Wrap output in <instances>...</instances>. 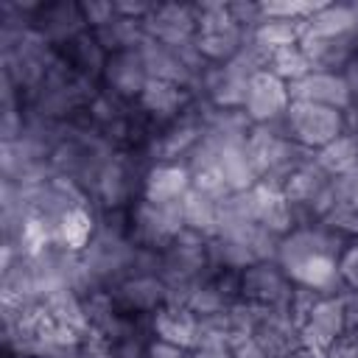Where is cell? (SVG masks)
<instances>
[{"label":"cell","instance_id":"ffe728a7","mask_svg":"<svg viewBox=\"0 0 358 358\" xmlns=\"http://www.w3.org/2000/svg\"><path fill=\"white\" fill-rule=\"evenodd\" d=\"M252 338H257L274 358H285L288 352L302 347L299 319L291 308H263Z\"/></svg>","mask_w":358,"mask_h":358},{"label":"cell","instance_id":"8fae6325","mask_svg":"<svg viewBox=\"0 0 358 358\" xmlns=\"http://www.w3.org/2000/svg\"><path fill=\"white\" fill-rule=\"evenodd\" d=\"M246 87H249V76L235 62L207 64L193 95L215 109H243Z\"/></svg>","mask_w":358,"mask_h":358},{"label":"cell","instance_id":"4316f807","mask_svg":"<svg viewBox=\"0 0 358 358\" xmlns=\"http://www.w3.org/2000/svg\"><path fill=\"white\" fill-rule=\"evenodd\" d=\"M313 159L330 176H338V173L350 171L352 165H358V129H347L341 137H336L322 151H316Z\"/></svg>","mask_w":358,"mask_h":358},{"label":"cell","instance_id":"d590c367","mask_svg":"<svg viewBox=\"0 0 358 358\" xmlns=\"http://www.w3.org/2000/svg\"><path fill=\"white\" fill-rule=\"evenodd\" d=\"M232 355H235V358H274V355H271L257 338H252V336L235 341V344H232Z\"/></svg>","mask_w":358,"mask_h":358},{"label":"cell","instance_id":"603a6c76","mask_svg":"<svg viewBox=\"0 0 358 358\" xmlns=\"http://www.w3.org/2000/svg\"><path fill=\"white\" fill-rule=\"evenodd\" d=\"M59 56H62V62H64L76 76L101 84V73H103V64H106L109 53L101 48V42L95 39L92 31H87V34L76 36L73 42H67V45L59 50Z\"/></svg>","mask_w":358,"mask_h":358},{"label":"cell","instance_id":"d6a6232c","mask_svg":"<svg viewBox=\"0 0 358 358\" xmlns=\"http://www.w3.org/2000/svg\"><path fill=\"white\" fill-rule=\"evenodd\" d=\"M338 274H341V282L344 288H352L358 291V238H350L341 257H338Z\"/></svg>","mask_w":358,"mask_h":358},{"label":"cell","instance_id":"d6986e66","mask_svg":"<svg viewBox=\"0 0 358 358\" xmlns=\"http://www.w3.org/2000/svg\"><path fill=\"white\" fill-rule=\"evenodd\" d=\"M148 324H151V336L165 344L182 347L187 352L196 350V344H199V316L182 302L159 305L148 316Z\"/></svg>","mask_w":358,"mask_h":358},{"label":"cell","instance_id":"cb8c5ba5","mask_svg":"<svg viewBox=\"0 0 358 358\" xmlns=\"http://www.w3.org/2000/svg\"><path fill=\"white\" fill-rule=\"evenodd\" d=\"M221 201L224 199H215V196H207V193H199L190 187V193L182 201L185 229L204 241H213L221 229Z\"/></svg>","mask_w":358,"mask_h":358},{"label":"cell","instance_id":"1f68e13d","mask_svg":"<svg viewBox=\"0 0 358 358\" xmlns=\"http://www.w3.org/2000/svg\"><path fill=\"white\" fill-rule=\"evenodd\" d=\"M78 8H81V17L90 31H98L101 25H106L117 17L115 0H78Z\"/></svg>","mask_w":358,"mask_h":358},{"label":"cell","instance_id":"7a4b0ae2","mask_svg":"<svg viewBox=\"0 0 358 358\" xmlns=\"http://www.w3.org/2000/svg\"><path fill=\"white\" fill-rule=\"evenodd\" d=\"M151 162L140 148H117L109 162L103 165L92 193L90 204L95 213H115V210H131L140 201L143 193V176Z\"/></svg>","mask_w":358,"mask_h":358},{"label":"cell","instance_id":"8992f818","mask_svg":"<svg viewBox=\"0 0 358 358\" xmlns=\"http://www.w3.org/2000/svg\"><path fill=\"white\" fill-rule=\"evenodd\" d=\"M296 224L308 221H322L327 218L333 207V176L316 165V159L305 162L302 168L294 171V176L282 187Z\"/></svg>","mask_w":358,"mask_h":358},{"label":"cell","instance_id":"ab89813d","mask_svg":"<svg viewBox=\"0 0 358 358\" xmlns=\"http://www.w3.org/2000/svg\"><path fill=\"white\" fill-rule=\"evenodd\" d=\"M352 6H355V17H358V0H355ZM355 36H358V25H355Z\"/></svg>","mask_w":358,"mask_h":358},{"label":"cell","instance_id":"4fadbf2b","mask_svg":"<svg viewBox=\"0 0 358 358\" xmlns=\"http://www.w3.org/2000/svg\"><path fill=\"white\" fill-rule=\"evenodd\" d=\"M148 81H151V76L145 70L140 48L109 53V59L103 64V73H101V90H106L115 98L129 101V103H137V98H140V92L145 90Z\"/></svg>","mask_w":358,"mask_h":358},{"label":"cell","instance_id":"9a60e30c","mask_svg":"<svg viewBox=\"0 0 358 358\" xmlns=\"http://www.w3.org/2000/svg\"><path fill=\"white\" fill-rule=\"evenodd\" d=\"M112 305L129 316H151L168 302V288L159 274H131L109 291Z\"/></svg>","mask_w":358,"mask_h":358},{"label":"cell","instance_id":"f546056e","mask_svg":"<svg viewBox=\"0 0 358 358\" xmlns=\"http://www.w3.org/2000/svg\"><path fill=\"white\" fill-rule=\"evenodd\" d=\"M319 6H322V0L319 3H313V0H268V3H260V11H263V17L305 22Z\"/></svg>","mask_w":358,"mask_h":358},{"label":"cell","instance_id":"ac0fdd59","mask_svg":"<svg viewBox=\"0 0 358 358\" xmlns=\"http://www.w3.org/2000/svg\"><path fill=\"white\" fill-rule=\"evenodd\" d=\"M56 50H62L67 42H73L76 36L87 34V22L81 17L78 3L73 0H56V3H42L34 22H31Z\"/></svg>","mask_w":358,"mask_h":358},{"label":"cell","instance_id":"7c38bea8","mask_svg":"<svg viewBox=\"0 0 358 358\" xmlns=\"http://www.w3.org/2000/svg\"><path fill=\"white\" fill-rule=\"evenodd\" d=\"M196 95L179 84H171V81H157L151 78L145 84V90L140 92L137 98V109L143 115V120L151 126V129H162L173 120H179L190 106H193Z\"/></svg>","mask_w":358,"mask_h":358},{"label":"cell","instance_id":"4dcf8cb0","mask_svg":"<svg viewBox=\"0 0 358 358\" xmlns=\"http://www.w3.org/2000/svg\"><path fill=\"white\" fill-rule=\"evenodd\" d=\"M333 207H358V165L333 176Z\"/></svg>","mask_w":358,"mask_h":358},{"label":"cell","instance_id":"5b68a950","mask_svg":"<svg viewBox=\"0 0 358 358\" xmlns=\"http://www.w3.org/2000/svg\"><path fill=\"white\" fill-rule=\"evenodd\" d=\"M282 129L288 131V137L296 145H302L305 151L316 154L327 143L341 137L350 129V120H347V112H338V109H330V106H319V103L291 101V106H288V112L282 117Z\"/></svg>","mask_w":358,"mask_h":358},{"label":"cell","instance_id":"5bb4252c","mask_svg":"<svg viewBox=\"0 0 358 358\" xmlns=\"http://www.w3.org/2000/svg\"><path fill=\"white\" fill-rule=\"evenodd\" d=\"M288 92H291V101L319 103V106H330V109H338V112H350V109L355 106L344 73L310 70V73L302 76L299 81L288 84Z\"/></svg>","mask_w":358,"mask_h":358},{"label":"cell","instance_id":"ba28073f","mask_svg":"<svg viewBox=\"0 0 358 358\" xmlns=\"http://www.w3.org/2000/svg\"><path fill=\"white\" fill-rule=\"evenodd\" d=\"M299 336L302 347L330 355L344 338H347V322H344V305L341 296H319L302 316H299Z\"/></svg>","mask_w":358,"mask_h":358},{"label":"cell","instance_id":"f35d334b","mask_svg":"<svg viewBox=\"0 0 358 358\" xmlns=\"http://www.w3.org/2000/svg\"><path fill=\"white\" fill-rule=\"evenodd\" d=\"M285 358H324V355H319V352H313V350H308V347H299V350L288 352Z\"/></svg>","mask_w":358,"mask_h":358},{"label":"cell","instance_id":"d4e9b609","mask_svg":"<svg viewBox=\"0 0 358 358\" xmlns=\"http://www.w3.org/2000/svg\"><path fill=\"white\" fill-rule=\"evenodd\" d=\"M358 17L352 3H322L305 22H302V36H347L355 34Z\"/></svg>","mask_w":358,"mask_h":358},{"label":"cell","instance_id":"44dd1931","mask_svg":"<svg viewBox=\"0 0 358 358\" xmlns=\"http://www.w3.org/2000/svg\"><path fill=\"white\" fill-rule=\"evenodd\" d=\"M302 50L310 59L313 70H327V73H344L355 59H358V36H302Z\"/></svg>","mask_w":358,"mask_h":358},{"label":"cell","instance_id":"6da1fadb","mask_svg":"<svg viewBox=\"0 0 358 358\" xmlns=\"http://www.w3.org/2000/svg\"><path fill=\"white\" fill-rule=\"evenodd\" d=\"M347 235H341L336 227L322 221L296 224L291 232L280 238L277 246V263L291 277L296 288H308L322 296H333L344 291L341 274H338V257L347 246Z\"/></svg>","mask_w":358,"mask_h":358},{"label":"cell","instance_id":"e0dca14e","mask_svg":"<svg viewBox=\"0 0 358 358\" xmlns=\"http://www.w3.org/2000/svg\"><path fill=\"white\" fill-rule=\"evenodd\" d=\"M193 187V173L185 162H151L143 176L140 199L154 204H182Z\"/></svg>","mask_w":358,"mask_h":358},{"label":"cell","instance_id":"e575fe53","mask_svg":"<svg viewBox=\"0 0 358 358\" xmlns=\"http://www.w3.org/2000/svg\"><path fill=\"white\" fill-rule=\"evenodd\" d=\"M157 8V0H115V11L117 17H126V20H145L151 11Z\"/></svg>","mask_w":358,"mask_h":358},{"label":"cell","instance_id":"9c48e42d","mask_svg":"<svg viewBox=\"0 0 358 358\" xmlns=\"http://www.w3.org/2000/svg\"><path fill=\"white\" fill-rule=\"evenodd\" d=\"M238 288L241 299L260 305V308H291L294 299V282L282 271L277 260H260L252 263L238 274Z\"/></svg>","mask_w":358,"mask_h":358},{"label":"cell","instance_id":"f1b7e54d","mask_svg":"<svg viewBox=\"0 0 358 358\" xmlns=\"http://www.w3.org/2000/svg\"><path fill=\"white\" fill-rule=\"evenodd\" d=\"M266 70L274 73L277 78H282L285 84H294L302 76H308L313 67H310V59L302 50V45H288V48H280V50H271L268 53Z\"/></svg>","mask_w":358,"mask_h":358},{"label":"cell","instance_id":"30bf717a","mask_svg":"<svg viewBox=\"0 0 358 358\" xmlns=\"http://www.w3.org/2000/svg\"><path fill=\"white\" fill-rule=\"evenodd\" d=\"M288 106H291V92L282 78H277L268 70H260L249 78L246 98H243V115L252 120V126L282 123Z\"/></svg>","mask_w":358,"mask_h":358},{"label":"cell","instance_id":"2e32d148","mask_svg":"<svg viewBox=\"0 0 358 358\" xmlns=\"http://www.w3.org/2000/svg\"><path fill=\"white\" fill-rule=\"evenodd\" d=\"M148 39L165 45H187L196 39V6L193 3H157V8L143 20Z\"/></svg>","mask_w":358,"mask_h":358},{"label":"cell","instance_id":"7402d4cb","mask_svg":"<svg viewBox=\"0 0 358 358\" xmlns=\"http://www.w3.org/2000/svg\"><path fill=\"white\" fill-rule=\"evenodd\" d=\"M95 229H98V213H95V207L90 201H84V204H76L73 210H67L56 221V227H53V243H59V246L81 255L87 249V243L92 241Z\"/></svg>","mask_w":358,"mask_h":358},{"label":"cell","instance_id":"8d00e7d4","mask_svg":"<svg viewBox=\"0 0 358 358\" xmlns=\"http://www.w3.org/2000/svg\"><path fill=\"white\" fill-rule=\"evenodd\" d=\"M145 358H190V352H187V350H182V347L165 344V341H159V338H151Z\"/></svg>","mask_w":358,"mask_h":358},{"label":"cell","instance_id":"74e56055","mask_svg":"<svg viewBox=\"0 0 358 358\" xmlns=\"http://www.w3.org/2000/svg\"><path fill=\"white\" fill-rule=\"evenodd\" d=\"M190 358H235L229 344H218V347H196L190 350Z\"/></svg>","mask_w":358,"mask_h":358},{"label":"cell","instance_id":"83f0119b","mask_svg":"<svg viewBox=\"0 0 358 358\" xmlns=\"http://www.w3.org/2000/svg\"><path fill=\"white\" fill-rule=\"evenodd\" d=\"M249 36L263 48V50H280L288 45H299L302 42V22H291V20H277V17H263Z\"/></svg>","mask_w":358,"mask_h":358},{"label":"cell","instance_id":"484cf974","mask_svg":"<svg viewBox=\"0 0 358 358\" xmlns=\"http://www.w3.org/2000/svg\"><path fill=\"white\" fill-rule=\"evenodd\" d=\"M218 173L227 182L229 193L249 190V187H255L260 182L257 165H255L246 143H235V145L221 148V154H218Z\"/></svg>","mask_w":358,"mask_h":358},{"label":"cell","instance_id":"277c9868","mask_svg":"<svg viewBox=\"0 0 358 358\" xmlns=\"http://www.w3.org/2000/svg\"><path fill=\"white\" fill-rule=\"evenodd\" d=\"M196 6V48L207 64H227L243 48L249 31H243L229 3H193Z\"/></svg>","mask_w":358,"mask_h":358},{"label":"cell","instance_id":"836d02e7","mask_svg":"<svg viewBox=\"0 0 358 358\" xmlns=\"http://www.w3.org/2000/svg\"><path fill=\"white\" fill-rule=\"evenodd\" d=\"M341 305H344V322H347V338L355 350H358V291L344 288L341 294Z\"/></svg>","mask_w":358,"mask_h":358},{"label":"cell","instance_id":"52a82bcc","mask_svg":"<svg viewBox=\"0 0 358 358\" xmlns=\"http://www.w3.org/2000/svg\"><path fill=\"white\" fill-rule=\"evenodd\" d=\"M129 227H131V241L137 246L162 252L179 232H185L182 204H154L140 199L129 210Z\"/></svg>","mask_w":358,"mask_h":358},{"label":"cell","instance_id":"3957f363","mask_svg":"<svg viewBox=\"0 0 358 358\" xmlns=\"http://www.w3.org/2000/svg\"><path fill=\"white\" fill-rule=\"evenodd\" d=\"M246 148L257 165L260 182L271 185L277 190L285 187V182L294 176L296 168H302L305 162L313 159L310 151H305L302 145H296L288 131L282 129V123H271V126H252L249 137H246Z\"/></svg>","mask_w":358,"mask_h":358}]
</instances>
